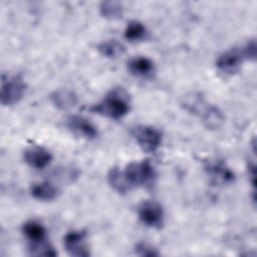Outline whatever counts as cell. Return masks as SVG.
I'll use <instances>...</instances> for the list:
<instances>
[{
    "instance_id": "cell-1",
    "label": "cell",
    "mask_w": 257,
    "mask_h": 257,
    "mask_svg": "<svg viewBox=\"0 0 257 257\" xmlns=\"http://www.w3.org/2000/svg\"><path fill=\"white\" fill-rule=\"evenodd\" d=\"M130 108L131 99L128 93L122 87H113L101 101L92 104L88 109L92 113L119 119L127 114Z\"/></svg>"
},
{
    "instance_id": "cell-2",
    "label": "cell",
    "mask_w": 257,
    "mask_h": 257,
    "mask_svg": "<svg viewBox=\"0 0 257 257\" xmlns=\"http://www.w3.org/2000/svg\"><path fill=\"white\" fill-rule=\"evenodd\" d=\"M123 172L133 188L137 186L153 187L157 178L155 168L149 160L132 162L125 167Z\"/></svg>"
},
{
    "instance_id": "cell-3",
    "label": "cell",
    "mask_w": 257,
    "mask_h": 257,
    "mask_svg": "<svg viewBox=\"0 0 257 257\" xmlns=\"http://www.w3.org/2000/svg\"><path fill=\"white\" fill-rule=\"evenodd\" d=\"M132 137L144 152L155 153L162 144V133L151 125H136L131 130Z\"/></svg>"
},
{
    "instance_id": "cell-4",
    "label": "cell",
    "mask_w": 257,
    "mask_h": 257,
    "mask_svg": "<svg viewBox=\"0 0 257 257\" xmlns=\"http://www.w3.org/2000/svg\"><path fill=\"white\" fill-rule=\"evenodd\" d=\"M26 84L21 75L17 74L12 77L2 76L1 86V103L3 105H13L21 100L25 93Z\"/></svg>"
},
{
    "instance_id": "cell-5",
    "label": "cell",
    "mask_w": 257,
    "mask_h": 257,
    "mask_svg": "<svg viewBox=\"0 0 257 257\" xmlns=\"http://www.w3.org/2000/svg\"><path fill=\"white\" fill-rule=\"evenodd\" d=\"M244 60H248L243 45L234 47L219 55L216 61L217 68L225 74H233L237 72Z\"/></svg>"
},
{
    "instance_id": "cell-6",
    "label": "cell",
    "mask_w": 257,
    "mask_h": 257,
    "mask_svg": "<svg viewBox=\"0 0 257 257\" xmlns=\"http://www.w3.org/2000/svg\"><path fill=\"white\" fill-rule=\"evenodd\" d=\"M140 220L147 226L152 228H160L164 221V211L156 201H144L138 209Z\"/></svg>"
},
{
    "instance_id": "cell-7",
    "label": "cell",
    "mask_w": 257,
    "mask_h": 257,
    "mask_svg": "<svg viewBox=\"0 0 257 257\" xmlns=\"http://www.w3.org/2000/svg\"><path fill=\"white\" fill-rule=\"evenodd\" d=\"M64 247L70 256L86 257L89 256V250L86 245V232L82 230L70 231L66 233L63 239Z\"/></svg>"
},
{
    "instance_id": "cell-8",
    "label": "cell",
    "mask_w": 257,
    "mask_h": 257,
    "mask_svg": "<svg viewBox=\"0 0 257 257\" xmlns=\"http://www.w3.org/2000/svg\"><path fill=\"white\" fill-rule=\"evenodd\" d=\"M205 171L215 185L231 184L235 180L234 172L222 161H209L205 165Z\"/></svg>"
},
{
    "instance_id": "cell-9",
    "label": "cell",
    "mask_w": 257,
    "mask_h": 257,
    "mask_svg": "<svg viewBox=\"0 0 257 257\" xmlns=\"http://www.w3.org/2000/svg\"><path fill=\"white\" fill-rule=\"evenodd\" d=\"M23 159L25 163L31 168L40 170L49 165L52 160L51 153L43 147L33 146L27 148L23 153Z\"/></svg>"
},
{
    "instance_id": "cell-10",
    "label": "cell",
    "mask_w": 257,
    "mask_h": 257,
    "mask_svg": "<svg viewBox=\"0 0 257 257\" xmlns=\"http://www.w3.org/2000/svg\"><path fill=\"white\" fill-rule=\"evenodd\" d=\"M67 127L75 135L84 139H94L97 137L96 127L85 117L80 115H70L66 119Z\"/></svg>"
},
{
    "instance_id": "cell-11",
    "label": "cell",
    "mask_w": 257,
    "mask_h": 257,
    "mask_svg": "<svg viewBox=\"0 0 257 257\" xmlns=\"http://www.w3.org/2000/svg\"><path fill=\"white\" fill-rule=\"evenodd\" d=\"M128 71L138 77H147L155 70L154 62L146 56H136L127 61Z\"/></svg>"
},
{
    "instance_id": "cell-12",
    "label": "cell",
    "mask_w": 257,
    "mask_h": 257,
    "mask_svg": "<svg viewBox=\"0 0 257 257\" xmlns=\"http://www.w3.org/2000/svg\"><path fill=\"white\" fill-rule=\"evenodd\" d=\"M51 102L59 109L66 110L77 103L76 94L67 88H60L52 91L49 95Z\"/></svg>"
},
{
    "instance_id": "cell-13",
    "label": "cell",
    "mask_w": 257,
    "mask_h": 257,
    "mask_svg": "<svg viewBox=\"0 0 257 257\" xmlns=\"http://www.w3.org/2000/svg\"><path fill=\"white\" fill-rule=\"evenodd\" d=\"M200 116L204 125L209 130H218L225 121V116L220 108L212 104H207Z\"/></svg>"
},
{
    "instance_id": "cell-14",
    "label": "cell",
    "mask_w": 257,
    "mask_h": 257,
    "mask_svg": "<svg viewBox=\"0 0 257 257\" xmlns=\"http://www.w3.org/2000/svg\"><path fill=\"white\" fill-rule=\"evenodd\" d=\"M107 182L109 186L118 194H126L133 189L132 185L127 181L123 171L119 170L117 167L111 168L107 173Z\"/></svg>"
},
{
    "instance_id": "cell-15",
    "label": "cell",
    "mask_w": 257,
    "mask_h": 257,
    "mask_svg": "<svg viewBox=\"0 0 257 257\" xmlns=\"http://www.w3.org/2000/svg\"><path fill=\"white\" fill-rule=\"evenodd\" d=\"M22 232L30 244L47 241V232L43 225L37 221H28L23 224Z\"/></svg>"
},
{
    "instance_id": "cell-16",
    "label": "cell",
    "mask_w": 257,
    "mask_h": 257,
    "mask_svg": "<svg viewBox=\"0 0 257 257\" xmlns=\"http://www.w3.org/2000/svg\"><path fill=\"white\" fill-rule=\"evenodd\" d=\"M58 189L47 181L34 184L31 187V195L40 201H52L58 196Z\"/></svg>"
},
{
    "instance_id": "cell-17",
    "label": "cell",
    "mask_w": 257,
    "mask_h": 257,
    "mask_svg": "<svg viewBox=\"0 0 257 257\" xmlns=\"http://www.w3.org/2000/svg\"><path fill=\"white\" fill-rule=\"evenodd\" d=\"M207 104L208 103L206 102L204 96L199 92H190L186 94L182 100V105L184 108L197 115H200Z\"/></svg>"
},
{
    "instance_id": "cell-18",
    "label": "cell",
    "mask_w": 257,
    "mask_h": 257,
    "mask_svg": "<svg viewBox=\"0 0 257 257\" xmlns=\"http://www.w3.org/2000/svg\"><path fill=\"white\" fill-rule=\"evenodd\" d=\"M97 50L99 53L108 58H116L121 55L125 48L119 41L115 39H108L100 42L97 45Z\"/></svg>"
},
{
    "instance_id": "cell-19",
    "label": "cell",
    "mask_w": 257,
    "mask_h": 257,
    "mask_svg": "<svg viewBox=\"0 0 257 257\" xmlns=\"http://www.w3.org/2000/svg\"><path fill=\"white\" fill-rule=\"evenodd\" d=\"M99 13L106 19H118L123 13V6L114 0L102 1L99 5Z\"/></svg>"
},
{
    "instance_id": "cell-20",
    "label": "cell",
    "mask_w": 257,
    "mask_h": 257,
    "mask_svg": "<svg viewBox=\"0 0 257 257\" xmlns=\"http://www.w3.org/2000/svg\"><path fill=\"white\" fill-rule=\"evenodd\" d=\"M147 35V28L146 26L137 20H133L127 23L125 30H124V38L128 41L135 42L140 41L146 38Z\"/></svg>"
},
{
    "instance_id": "cell-21",
    "label": "cell",
    "mask_w": 257,
    "mask_h": 257,
    "mask_svg": "<svg viewBox=\"0 0 257 257\" xmlns=\"http://www.w3.org/2000/svg\"><path fill=\"white\" fill-rule=\"evenodd\" d=\"M28 250L30 255L34 256H56L57 254L54 248L47 241L30 244Z\"/></svg>"
},
{
    "instance_id": "cell-22",
    "label": "cell",
    "mask_w": 257,
    "mask_h": 257,
    "mask_svg": "<svg viewBox=\"0 0 257 257\" xmlns=\"http://www.w3.org/2000/svg\"><path fill=\"white\" fill-rule=\"evenodd\" d=\"M135 251L136 254L142 257H155V256H159L160 253L158 252V250L153 247L152 245L148 244V243H144V242H140L136 245L135 247Z\"/></svg>"
},
{
    "instance_id": "cell-23",
    "label": "cell",
    "mask_w": 257,
    "mask_h": 257,
    "mask_svg": "<svg viewBox=\"0 0 257 257\" xmlns=\"http://www.w3.org/2000/svg\"><path fill=\"white\" fill-rule=\"evenodd\" d=\"M248 173H249V177L251 180V184L253 187H255V181H256V169H255V165L252 163L249 165L248 167Z\"/></svg>"
}]
</instances>
